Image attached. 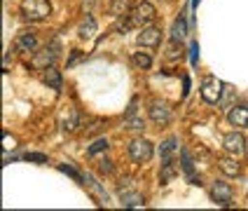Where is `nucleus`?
Segmentation results:
<instances>
[{
	"instance_id": "16",
	"label": "nucleus",
	"mask_w": 248,
	"mask_h": 211,
	"mask_svg": "<svg viewBox=\"0 0 248 211\" xmlns=\"http://www.w3.org/2000/svg\"><path fill=\"white\" fill-rule=\"evenodd\" d=\"M42 80H45V84H49L52 89H61V87H63V78H61V73H59L54 66L45 68V73H42Z\"/></svg>"
},
{
	"instance_id": "30",
	"label": "nucleus",
	"mask_w": 248,
	"mask_h": 211,
	"mask_svg": "<svg viewBox=\"0 0 248 211\" xmlns=\"http://www.w3.org/2000/svg\"><path fill=\"white\" fill-rule=\"evenodd\" d=\"M110 171H112L110 160H101V162H98V174H110Z\"/></svg>"
},
{
	"instance_id": "17",
	"label": "nucleus",
	"mask_w": 248,
	"mask_h": 211,
	"mask_svg": "<svg viewBox=\"0 0 248 211\" xmlns=\"http://www.w3.org/2000/svg\"><path fill=\"white\" fill-rule=\"evenodd\" d=\"M176 174H178V164H176L173 160H164L162 171H159V181H162V183L173 181V179H176Z\"/></svg>"
},
{
	"instance_id": "23",
	"label": "nucleus",
	"mask_w": 248,
	"mask_h": 211,
	"mask_svg": "<svg viewBox=\"0 0 248 211\" xmlns=\"http://www.w3.org/2000/svg\"><path fill=\"white\" fill-rule=\"evenodd\" d=\"M84 183H87V185H89V188H92V190H94V193H96V195L101 197L103 202H108V193H106V190H103V188L98 185L94 176H89V174H87V176H84Z\"/></svg>"
},
{
	"instance_id": "7",
	"label": "nucleus",
	"mask_w": 248,
	"mask_h": 211,
	"mask_svg": "<svg viewBox=\"0 0 248 211\" xmlns=\"http://www.w3.org/2000/svg\"><path fill=\"white\" fill-rule=\"evenodd\" d=\"M211 197H213V202L216 204H220V207H230L232 204V188H230V183L225 181H216L213 183V188H211Z\"/></svg>"
},
{
	"instance_id": "19",
	"label": "nucleus",
	"mask_w": 248,
	"mask_h": 211,
	"mask_svg": "<svg viewBox=\"0 0 248 211\" xmlns=\"http://www.w3.org/2000/svg\"><path fill=\"white\" fill-rule=\"evenodd\" d=\"M185 33H187V21H185V16L180 14L178 19L173 21V26H171V40L180 42L183 38H185Z\"/></svg>"
},
{
	"instance_id": "2",
	"label": "nucleus",
	"mask_w": 248,
	"mask_h": 211,
	"mask_svg": "<svg viewBox=\"0 0 248 211\" xmlns=\"http://www.w3.org/2000/svg\"><path fill=\"white\" fill-rule=\"evenodd\" d=\"M152 153H155V148H152V143L148 139H134L129 143V157H131L136 164L150 162Z\"/></svg>"
},
{
	"instance_id": "14",
	"label": "nucleus",
	"mask_w": 248,
	"mask_h": 211,
	"mask_svg": "<svg viewBox=\"0 0 248 211\" xmlns=\"http://www.w3.org/2000/svg\"><path fill=\"white\" fill-rule=\"evenodd\" d=\"M227 120H230V125L234 127H248V108L246 106H234L232 111L227 113Z\"/></svg>"
},
{
	"instance_id": "27",
	"label": "nucleus",
	"mask_w": 248,
	"mask_h": 211,
	"mask_svg": "<svg viewBox=\"0 0 248 211\" xmlns=\"http://www.w3.org/2000/svg\"><path fill=\"white\" fill-rule=\"evenodd\" d=\"M131 26H134V24H131V16H129V14H124V16H117L115 31H120V33H126V31H129Z\"/></svg>"
},
{
	"instance_id": "21",
	"label": "nucleus",
	"mask_w": 248,
	"mask_h": 211,
	"mask_svg": "<svg viewBox=\"0 0 248 211\" xmlns=\"http://www.w3.org/2000/svg\"><path fill=\"white\" fill-rule=\"evenodd\" d=\"M131 0H112L110 2V12L115 14V16H124V14L131 12Z\"/></svg>"
},
{
	"instance_id": "34",
	"label": "nucleus",
	"mask_w": 248,
	"mask_h": 211,
	"mask_svg": "<svg viewBox=\"0 0 248 211\" xmlns=\"http://www.w3.org/2000/svg\"><path fill=\"white\" fill-rule=\"evenodd\" d=\"M246 153H248V148H246Z\"/></svg>"
},
{
	"instance_id": "15",
	"label": "nucleus",
	"mask_w": 248,
	"mask_h": 211,
	"mask_svg": "<svg viewBox=\"0 0 248 211\" xmlns=\"http://www.w3.org/2000/svg\"><path fill=\"white\" fill-rule=\"evenodd\" d=\"M126 127L129 129H136V131H143V127H145V122H143V117H138L136 115V98L131 101V106H129V111H126Z\"/></svg>"
},
{
	"instance_id": "31",
	"label": "nucleus",
	"mask_w": 248,
	"mask_h": 211,
	"mask_svg": "<svg viewBox=\"0 0 248 211\" xmlns=\"http://www.w3.org/2000/svg\"><path fill=\"white\" fill-rule=\"evenodd\" d=\"M197 52H199V45L192 42V45H190V59H192V66H197V61H199V54H197Z\"/></svg>"
},
{
	"instance_id": "9",
	"label": "nucleus",
	"mask_w": 248,
	"mask_h": 211,
	"mask_svg": "<svg viewBox=\"0 0 248 211\" xmlns=\"http://www.w3.org/2000/svg\"><path fill=\"white\" fill-rule=\"evenodd\" d=\"M56 56H59V45L54 42L52 47H45L40 54L33 59V66H35V68H42V70L49 68V66H52V64L56 61Z\"/></svg>"
},
{
	"instance_id": "13",
	"label": "nucleus",
	"mask_w": 248,
	"mask_h": 211,
	"mask_svg": "<svg viewBox=\"0 0 248 211\" xmlns=\"http://www.w3.org/2000/svg\"><path fill=\"white\" fill-rule=\"evenodd\" d=\"M120 199H122V207H126V209H136V207L145 204L143 195L136 190H120Z\"/></svg>"
},
{
	"instance_id": "3",
	"label": "nucleus",
	"mask_w": 248,
	"mask_h": 211,
	"mask_svg": "<svg viewBox=\"0 0 248 211\" xmlns=\"http://www.w3.org/2000/svg\"><path fill=\"white\" fill-rule=\"evenodd\" d=\"M155 14H157V10H155L152 2H136L131 7L129 16H131V24L134 26H148L152 19H155Z\"/></svg>"
},
{
	"instance_id": "8",
	"label": "nucleus",
	"mask_w": 248,
	"mask_h": 211,
	"mask_svg": "<svg viewBox=\"0 0 248 211\" xmlns=\"http://www.w3.org/2000/svg\"><path fill=\"white\" fill-rule=\"evenodd\" d=\"M14 47L19 52H35L38 49V35L33 31H21L16 35V40H14Z\"/></svg>"
},
{
	"instance_id": "5",
	"label": "nucleus",
	"mask_w": 248,
	"mask_h": 211,
	"mask_svg": "<svg viewBox=\"0 0 248 211\" xmlns=\"http://www.w3.org/2000/svg\"><path fill=\"white\" fill-rule=\"evenodd\" d=\"M222 89H225V84L220 80H216V78H206L204 82H202V98L206 101V103H218L222 97Z\"/></svg>"
},
{
	"instance_id": "22",
	"label": "nucleus",
	"mask_w": 248,
	"mask_h": 211,
	"mask_svg": "<svg viewBox=\"0 0 248 211\" xmlns=\"http://www.w3.org/2000/svg\"><path fill=\"white\" fill-rule=\"evenodd\" d=\"M94 33H96V21H94V16H87L84 24L80 26V38H92Z\"/></svg>"
},
{
	"instance_id": "4",
	"label": "nucleus",
	"mask_w": 248,
	"mask_h": 211,
	"mask_svg": "<svg viewBox=\"0 0 248 211\" xmlns=\"http://www.w3.org/2000/svg\"><path fill=\"white\" fill-rule=\"evenodd\" d=\"M148 115H150L152 122H155V125H159V127L169 125V122L173 120L171 108H169L166 103H162V101H150V106H148Z\"/></svg>"
},
{
	"instance_id": "11",
	"label": "nucleus",
	"mask_w": 248,
	"mask_h": 211,
	"mask_svg": "<svg viewBox=\"0 0 248 211\" xmlns=\"http://www.w3.org/2000/svg\"><path fill=\"white\" fill-rule=\"evenodd\" d=\"M82 127V113L78 108H68V113L61 117V129L63 131H75Z\"/></svg>"
},
{
	"instance_id": "28",
	"label": "nucleus",
	"mask_w": 248,
	"mask_h": 211,
	"mask_svg": "<svg viewBox=\"0 0 248 211\" xmlns=\"http://www.w3.org/2000/svg\"><path fill=\"white\" fill-rule=\"evenodd\" d=\"M26 162H38V164H47V155L45 153H24L21 155Z\"/></svg>"
},
{
	"instance_id": "12",
	"label": "nucleus",
	"mask_w": 248,
	"mask_h": 211,
	"mask_svg": "<svg viewBox=\"0 0 248 211\" xmlns=\"http://www.w3.org/2000/svg\"><path fill=\"white\" fill-rule=\"evenodd\" d=\"M180 167H183V171L187 174V179L192 181V185H202V179L194 174V162H192V157H190L187 150H180Z\"/></svg>"
},
{
	"instance_id": "26",
	"label": "nucleus",
	"mask_w": 248,
	"mask_h": 211,
	"mask_svg": "<svg viewBox=\"0 0 248 211\" xmlns=\"http://www.w3.org/2000/svg\"><path fill=\"white\" fill-rule=\"evenodd\" d=\"M103 150H108V141L98 139V141H94V143L87 148V155H98V153H103Z\"/></svg>"
},
{
	"instance_id": "33",
	"label": "nucleus",
	"mask_w": 248,
	"mask_h": 211,
	"mask_svg": "<svg viewBox=\"0 0 248 211\" xmlns=\"http://www.w3.org/2000/svg\"><path fill=\"white\" fill-rule=\"evenodd\" d=\"M199 2H202V0H192V7H197V5H199Z\"/></svg>"
},
{
	"instance_id": "25",
	"label": "nucleus",
	"mask_w": 248,
	"mask_h": 211,
	"mask_svg": "<svg viewBox=\"0 0 248 211\" xmlns=\"http://www.w3.org/2000/svg\"><path fill=\"white\" fill-rule=\"evenodd\" d=\"M134 64H136L138 68H150L152 56L148 54V52H136V54H134Z\"/></svg>"
},
{
	"instance_id": "18",
	"label": "nucleus",
	"mask_w": 248,
	"mask_h": 211,
	"mask_svg": "<svg viewBox=\"0 0 248 211\" xmlns=\"http://www.w3.org/2000/svg\"><path fill=\"white\" fill-rule=\"evenodd\" d=\"M218 164H220L225 176H239V171H241V164H239L236 160H232V157H220Z\"/></svg>"
},
{
	"instance_id": "20",
	"label": "nucleus",
	"mask_w": 248,
	"mask_h": 211,
	"mask_svg": "<svg viewBox=\"0 0 248 211\" xmlns=\"http://www.w3.org/2000/svg\"><path fill=\"white\" fill-rule=\"evenodd\" d=\"M176 150H178V141L173 139H166L162 146H159V155H162V160H173V155H176Z\"/></svg>"
},
{
	"instance_id": "24",
	"label": "nucleus",
	"mask_w": 248,
	"mask_h": 211,
	"mask_svg": "<svg viewBox=\"0 0 248 211\" xmlns=\"http://www.w3.org/2000/svg\"><path fill=\"white\" fill-rule=\"evenodd\" d=\"M103 129H106V120H98V117H94V120H89V125L84 127L87 136H94V134H98V131H103Z\"/></svg>"
},
{
	"instance_id": "29",
	"label": "nucleus",
	"mask_w": 248,
	"mask_h": 211,
	"mask_svg": "<svg viewBox=\"0 0 248 211\" xmlns=\"http://www.w3.org/2000/svg\"><path fill=\"white\" fill-rule=\"evenodd\" d=\"M59 169H61V171H63V174H68V176H73V179H75V181H80V183L84 181V176H82V174H80V171H78V169L68 167V164H59Z\"/></svg>"
},
{
	"instance_id": "1",
	"label": "nucleus",
	"mask_w": 248,
	"mask_h": 211,
	"mask_svg": "<svg viewBox=\"0 0 248 211\" xmlns=\"http://www.w3.org/2000/svg\"><path fill=\"white\" fill-rule=\"evenodd\" d=\"M21 14L28 21H42L52 14V5L49 0H24L21 2Z\"/></svg>"
},
{
	"instance_id": "6",
	"label": "nucleus",
	"mask_w": 248,
	"mask_h": 211,
	"mask_svg": "<svg viewBox=\"0 0 248 211\" xmlns=\"http://www.w3.org/2000/svg\"><path fill=\"white\" fill-rule=\"evenodd\" d=\"M246 139H244V134H239V131H230V134H225V139H222V148L227 150L230 155H244L246 153Z\"/></svg>"
},
{
	"instance_id": "10",
	"label": "nucleus",
	"mask_w": 248,
	"mask_h": 211,
	"mask_svg": "<svg viewBox=\"0 0 248 211\" xmlns=\"http://www.w3.org/2000/svg\"><path fill=\"white\" fill-rule=\"evenodd\" d=\"M162 40V31L157 26H143V31L138 33V45L143 47H157Z\"/></svg>"
},
{
	"instance_id": "32",
	"label": "nucleus",
	"mask_w": 248,
	"mask_h": 211,
	"mask_svg": "<svg viewBox=\"0 0 248 211\" xmlns=\"http://www.w3.org/2000/svg\"><path fill=\"white\" fill-rule=\"evenodd\" d=\"M187 92H190V78H185V89H183V97H187Z\"/></svg>"
}]
</instances>
